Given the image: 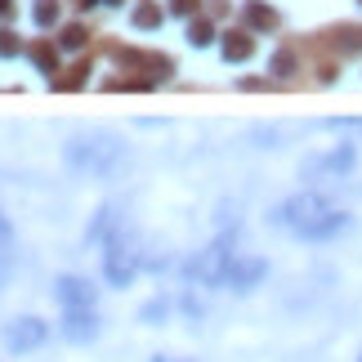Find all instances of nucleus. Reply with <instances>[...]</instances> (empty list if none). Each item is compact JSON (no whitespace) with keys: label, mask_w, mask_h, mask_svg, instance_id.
Instances as JSON below:
<instances>
[{"label":"nucleus","mask_w":362,"mask_h":362,"mask_svg":"<svg viewBox=\"0 0 362 362\" xmlns=\"http://www.w3.org/2000/svg\"><path fill=\"white\" fill-rule=\"evenodd\" d=\"M63 161H67V170H76L86 179H112L125 165V144H117V139H107V134L72 139V144L63 148Z\"/></svg>","instance_id":"obj_1"},{"label":"nucleus","mask_w":362,"mask_h":362,"mask_svg":"<svg viewBox=\"0 0 362 362\" xmlns=\"http://www.w3.org/2000/svg\"><path fill=\"white\" fill-rule=\"evenodd\" d=\"M233 246H238V238H233V233H219L211 246L197 250V255L184 264V277H188V282H197V286H224L233 259H238V250H233Z\"/></svg>","instance_id":"obj_2"},{"label":"nucleus","mask_w":362,"mask_h":362,"mask_svg":"<svg viewBox=\"0 0 362 362\" xmlns=\"http://www.w3.org/2000/svg\"><path fill=\"white\" fill-rule=\"evenodd\" d=\"M144 264H148L144 246H139V238L125 233V228L103 246V277H107V286H134V277H139Z\"/></svg>","instance_id":"obj_3"},{"label":"nucleus","mask_w":362,"mask_h":362,"mask_svg":"<svg viewBox=\"0 0 362 362\" xmlns=\"http://www.w3.org/2000/svg\"><path fill=\"white\" fill-rule=\"evenodd\" d=\"M331 211V202L322 197V192H313V188H304V192H296V197H286L282 206H273L269 211V224L273 228H286V233H300L313 224V219H322Z\"/></svg>","instance_id":"obj_4"},{"label":"nucleus","mask_w":362,"mask_h":362,"mask_svg":"<svg viewBox=\"0 0 362 362\" xmlns=\"http://www.w3.org/2000/svg\"><path fill=\"white\" fill-rule=\"evenodd\" d=\"M49 340V322L45 317H13V322L5 327V349L9 354H32V349H40V344Z\"/></svg>","instance_id":"obj_5"},{"label":"nucleus","mask_w":362,"mask_h":362,"mask_svg":"<svg viewBox=\"0 0 362 362\" xmlns=\"http://www.w3.org/2000/svg\"><path fill=\"white\" fill-rule=\"evenodd\" d=\"M59 331H63V340H72V344H94L99 331H103V322H99L94 309H63Z\"/></svg>","instance_id":"obj_6"},{"label":"nucleus","mask_w":362,"mask_h":362,"mask_svg":"<svg viewBox=\"0 0 362 362\" xmlns=\"http://www.w3.org/2000/svg\"><path fill=\"white\" fill-rule=\"evenodd\" d=\"M54 300L63 304V309H94V300H99V286H90L86 277L67 273L54 282Z\"/></svg>","instance_id":"obj_7"},{"label":"nucleus","mask_w":362,"mask_h":362,"mask_svg":"<svg viewBox=\"0 0 362 362\" xmlns=\"http://www.w3.org/2000/svg\"><path fill=\"white\" fill-rule=\"evenodd\" d=\"M264 277H269V259H264V255H238V259H233V269H228V282L224 286H233V291H242V296H246V291H255Z\"/></svg>","instance_id":"obj_8"},{"label":"nucleus","mask_w":362,"mask_h":362,"mask_svg":"<svg viewBox=\"0 0 362 362\" xmlns=\"http://www.w3.org/2000/svg\"><path fill=\"white\" fill-rule=\"evenodd\" d=\"M354 165H358V148L354 144H336L327 157H313L309 165H304V175H331V179H340V175H349Z\"/></svg>","instance_id":"obj_9"},{"label":"nucleus","mask_w":362,"mask_h":362,"mask_svg":"<svg viewBox=\"0 0 362 362\" xmlns=\"http://www.w3.org/2000/svg\"><path fill=\"white\" fill-rule=\"evenodd\" d=\"M349 224H354V215H349V211H340V206H331L322 219H313V224L300 233V242H331V238H340V233L349 228Z\"/></svg>","instance_id":"obj_10"},{"label":"nucleus","mask_w":362,"mask_h":362,"mask_svg":"<svg viewBox=\"0 0 362 362\" xmlns=\"http://www.w3.org/2000/svg\"><path fill=\"white\" fill-rule=\"evenodd\" d=\"M219 54H224V63H246L255 54V32L250 27H228L224 40H219Z\"/></svg>","instance_id":"obj_11"},{"label":"nucleus","mask_w":362,"mask_h":362,"mask_svg":"<svg viewBox=\"0 0 362 362\" xmlns=\"http://www.w3.org/2000/svg\"><path fill=\"white\" fill-rule=\"evenodd\" d=\"M121 233V215H117V206H99V215L90 219V228H86V242L94 246H107Z\"/></svg>","instance_id":"obj_12"},{"label":"nucleus","mask_w":362,"mask_h":362,"mask_svg":"<svg viewBox=\"0 0 362 362\" xmlns=\"http://www.w3.org/2000/svg\"><path fill=\"white\" fill-rule=\"evenodd\" d=\"M27 59L36 63L40 76L54 81V72H59V45H49V40H36V45H27Z\"/></svg>","instance_id":"obj_13"},{"label":"nucleus","mask_w":362,"mask_h":362,"mask_svg":"<svg viewBox=\"0 0 362 362\" xmlns=\"http://www.w3.org/2000/svg\"><path fill=\"white\" fill-rule=\"evenodd\" d=\"M130 23L139 27V32H157V27L165 23V9H161V0H139L134 13H130Z\"/></svg>","instance_id":"obj_14"},{"label":"nucleus","mask_w":362,"mask_h":362,"mask_svg":"<svg viewBox=\"0 0 362 362\" xmlns=\"http://www.w3.org/2000/svg\"><path fill=\"white\" fill-rule=\"evenodd\" d=\"M242 18H246V27H250V32H273V27H277V9L259 5V0H246Z\"/></svg>","instance_id":"obj_15"},{"label":"nucleus","mask_w":362,"mask_h":362,"mask_svg":"<svg viewBox=\"0 0 362 362\" xmlns=\"http://www.w3.org/2000/svg\"><path fill=\"white\" fill-rule=\"evenodd\" d=\"M32 23L40 27V32L59 27V0H36V5H32Z\"/></svg>","instance_id":"obj_16"},{"label":"nucleus","mask_w":362,"mask_h":362,"mask_svg":"<svg viewBox=\"0 0 362 362\" xmlns=\"http://www.w3.org/2000/svg\"><path fill=\"white\" fill-rule=\"evenodd\" d=\"M165 317H170V300H161V296L148 300L144 309H139V322H144V327H161Z\"/></svg>","instance_id":"obj_17"},{"label":"nucleus","mask_w":362,"mask_h":362,"mask_svg":"<svg viewBox=\"0 0 362 362\" xmlns=\"http://www.w3.org/2000/svg\"><path fill=\"white\" fill-rule=\"evenodd\" d=\"M211 40H215L211 18H188V45H192V49H206Z\"/></svg>","instance_id":"obj_18"},{"label":"nucleus","mask_w":362,"mask_h":362,"mask_svg":"<svg viewBox=\"0 0 362 362\" xmlns=\"http://www.w3.org/2000/svg\"><path fill=\"white\" fill-rule=\"evenodd\" d=\"M86 40H90V27L86 23H67L63 32H59V49H86Z\"/></svg>","instance_id":"obj_19"},{"label":"nucleus","mask_w":362,"mask_h":362,"mask_svg":"<svg viewBox=\"0 0 362 362\" xmlns=\"http://www.w3.org/2000/svg\"><path fill=\"white\" fill-rule=\"evenodd\" d=\"M336 49H344V54H358L362 49V27H336Z\"/></svg>","instance_id":"obj_20"},{"label":"nucleus","mask_w":362,"mask_h":362,"mask_svg":"<svg viewBox=\"0 0 362 362\" xmlns=\"http://www.w3.org/2000/svg\"><path fill=\"white\" fill-rule=\"evenodd\" d=\"M269 72L273 76H291V72H296V54H291V49H277L273 63H269Z\"/></svg>","instance_id":"obj_21"},{"label":"nucleus","mask_w":362,"mask_h":362,"mask_svg":"<svg viewBox=\"0 0 362 362\" xmlns=\"http://www.w3.org/2000/svg\"><path fill=\"white\" fill-rule=\"evenodd\" d=\"M18 54H23V40L9 27H0V59H18Z\"/></svg>","instance_id":"obj_22"},{"label":"nucleus","mask_w":362,"mask_h":362,"mask_svg":"<svg viewBox=\"0 0 362 362\" xmlns=\"http://www.w3.org/2000/svg\"><path fill=\"white\" fill-rule=\"evenodd\" d=\"M327 130H344V134H362V117H327Z\"/></svg>","instance_id":"obj_23"},{"label":"nucleus","mask_w":362,"mask_h":362,"mask_svg":"<svg viewBox=\"0 0 362 362\" xmlns=\"http://www.w3.org/2000/svg\"><path fill=\"white\" fill-rule=\"evenodd\" d=\"M86 72H90V67H86V63H76V67H72V76L54 81V86H59V90H81V86H86Z\"/></svg>","instance_id":"obj_24"},{"label":"nucleus","mask_w":362,"mask_h":362,"mask_svg":"<svg viewBox=\"0 0 362 362\" xmlns=\"http://www.w3.org/2000/svg\"><path fill=\"white\" fill-rule=\"evenodd\" d=\"M197 5L202 0H170V13H179V18H197Z\"/></svg>","instance_id":"obj_25"},{"label":"nucleus","mask_w":362,"mask_h":362,"mask_svg":"<svg viewBox=\"0 0 362 362\" xmlns=\"http://www.w3.org/2000/svg\"><path fill=\"white\" fill-rule=\"evenodd\" d=\"M13 242V224H9V215H0V250H5Z\"/></svg>","instance_id":"obj_26"},{"label":"nucleus","mask_w":362,"mask_h":362,"mask_svg":"<svg viewBox=\"0 0 362 362\" xmlns=\"http://www.w3.org/2000/svg\"><path fill=\"white\" fill-rule=\"evenodd\" d=\"M184 313H188V317H202V304H197V296H184Z\"/></svg>","instance_id":"obj_27"},{"label":"nucleus","mask_w":362,"mask_h":362,"mask_svg":"<svg viewBox=\"0 0 362 362\" xmlns=\"http://www.w3.org/2000/svg\"><path fill=\"white\" fill-rule=\"evenodd\" d=\"M76 9H90V5H103V0H72Z\"/></svg>","instance_id":"obj_28"},{"label":"nucleus","mask_w":362,"mask_h":362,"mask_svg":"<svg viewBox=\"0 0 362 362\" xmlns=\"http://www.w3.org/2000/svg\"><path fill=\"white\" fill-rule=\"evenodd\" d=\"M9 9H13V5H9V0H0V18H5V13H9Z\"/></svg>","instance_id":"obj_29"},{"label":"nucleus","mask_w":362,"mask_h":362,"mask_svg":"<svg viewBox=\"0 0 362 362\" xmlns=\"http://www.w3.org/2000/svg\"><path fill=\"white\" fill-rule=\"evenodd\" d=\"M152 362H175V358H165V354H157V358H152Z\"/></svg>","instance_id":"obj_30"},{"label":"nucleus","mask_w":362,"mask_h":362,"mask_svg":"<svg viewBox=\"0 0 362 362\" xmlns=\"http://www.w3.org/2000/svg\"><path fill=\"white\" fill-rule=\"evenodd\" d=\"M103 5H125V0H103Z\"/></svg>","instance_id":"obj_31"},{"label":"nucleus","mask_w":362,"mask_h":362,"mask_svg":"<svg viewBox=\"0 0 362 362\" xmlns=\"http://www.w3.org/2000/svg\"><path fill=\"white\" fill-rule=\"evenodd\" d=\"M358 362H362V354H358Z\"/></svg>","instance_id":"obj_32"},{"label":"nucleus","mask_w":362,"mask_h":362,"mask_svg":"<svg viewBox=\"0 0 362 362\" xmlns=\"http://www.w3.org/2000/svg\"><path fill=\"white\" fill-rule=\"evenodd\" d=\"M175 362H179V358H175Z\"/></svg>","instance_id":"obj_33"}]
</instances>
